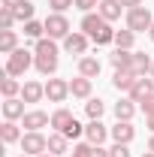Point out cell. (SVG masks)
<instances>
[{"label":"cell","mask_w":154,"mask_h":157,"mask_svg":"<svg viewBox=\"0 0 154 157\" xmlns=\"http://www.w3.org/2000/svg\"><path fill=\"white\" fill-rule=\"evenodd\" d=\"M12 12H15V21H30V18H33V12H37V6H33L30 0H24V3L15 6Z\"/></svg>","instance_id":"obj_30"},{"label":"cell","mask_w":154,"mask_h":157,"mask_svg":"<svg viewBox=\"0 0 154 157\" xmlns=\"http://www.w3.org/2000/svg\"><path fill=\"white\" fill-rule=\"evenodd\" d=\"M154 24V12L148 6H133L124 12V27H130L133 33H148Z\"/></svg>","instance_id":"obj_3"},{"label":"cell","mask_w":154,"mask_h":157,"mask_svg":"<svg viewBox=\"0 0 154 157\" xmlns=\"http://www.w3.org/2000/svg\"><path fill=\"white\" fill-rule=\"evenodd\" d=\"M21 3H24V0H0L3 9H15V6H21Z\"/></svg>","instance_id":"obj_37"},{"label":"cell","mask_w":154,"mask_h":157,"mask_svg":"<svg viewBox=\"0 0 154 157\" xmlns=\"http://www.w3.org/2000/svg\"><path fill=\"white\" fill-rule=\"evenodd\" d=\"M67 97H70V78L52 76L45 82V100L48 103H67Z\"/></svg>","instance_id":"obj_7"},{"label":"cell","mask_w":154,"mask_h":157,"mask_svg":"<svg viewBox=\"0 0 154 157\" xmlns=\"http://www.w3.org/2000/svg\"><path fill=\"white\" fill-rule=\"evenodd\" d=\"M142 157H154V151H148V148H145V151H142Z\"/></svg>","instance_id":"obj_42"},{"label":"cell","mask_w":154,"mask_h":157,"mask_svg":"<svg viewBox=\"0 0 154 157\" xmlns=\"http://www.w3.org/2000/svg\"><path fill=\"white\" fill-rule=\"evenodd\" d=\"M79 76L85 78H100V73H103V60L97 58V55H85V58H79Z\"/></svg>","instance_id":"obj_11"},{"label":"cell","mask_w":154,"mask_h":157,"mask_svg":"<svg viewBox=\"0 0 154 157\" xmlns=\"http://www.w3.org/2000/svg\"><path fill=\"white\" fill-rule=\"evenodd\" d=\"M148 151H154V133H151V139H148Z\"/></svg>","instance_id":"obj_41"},{"label":"cell","mask_w":154,"mask_h":157,"mask_svg":"<svg viewBox=\"0 0 154 157\" xmlns=\"http://www.w3.org/2000/svg\"><path fill=\"white\" fill-rule=\"evenodd\" d=\"M139 106H142V112H145V115H154V94H151V97H145Z\"/></svg>","instance_id":"obj_36"},{"label":"cell","mask_w":154,"mask_h":157,"mask_svg":"<svg viewBox=\"0 0 154 157\" xmlns=\"http://www.w3.org/2000/svg\"><path fill=\"white\" fill-rule=\"evenodd\" d=\"M73 121H76V115H73V112H70L67 106H58V109L52 112V124H48V127H52L55 133H64V130H67V127H70Z\"/></svg>","instance_id":"obj_18"},{"label":"cell","mask_w":154,"mask_h":157,"mask_svg":"<svg viewBox=\"0 0 154 157\" xmlns=\"http://www.w3.org/2000/svg\"><path fill=\"white\" fill-rule=\"evenodd\" d=\"M42 21H45V36L55 39V42H58V39L64 42V39L73 33V24H70V18H67L64 12H48Z\"/></svg>","instance_id":"obj_5"},{"label":"cell","mask_w":154,"mask_h":157,"mask_svg":"<svg viewBox=\"0 0 154 157\" xmlns=\"http://www.w3.org/2000/svg\"><path fill=\"white\" fill-rule=\"evenodd\" d=\"M12 27H15V12L0 6V30H12Z\"/></svg>","instance_id":"obj_32"},{"label":"cell","mask_w":154,"mask_h":157,"mask_svg":"<svg viewBox=\"0 0 154 157\" xmlns=\"http://www.w3.org/2000/svg\"><path fill=\"white\" fill-rule=\"evenodd\" d=\"M39 157H55V154H52V151H45V154H39Z\"/></svg>","instance_id":"obj_44"},{"label":"cell","mask_w":154,"mask_h":157,"mask_svg":"<svg viewBox=\"0 0 154 157\" xmlns=\"http://www.w3.org/2000/svg\"><path fill=\"white\" fill-rule=\"evenodd\" d=\"M154 67V60L145 55V52H133V63H130V70H133L136 76H148Z\"/></svg>","instance_id":"obj_25"},{"label":"cell","mask_w":154,"mask_h":157,"mask_svg":"<svg viewBox=\"0 0 154 157\" xmlns=\"http://www.w3.org/2000/svg\"><path fill=\"white\" fill-rule=\"evenodd\" d=\"M70 6H76V0H48V9L52 12H67Z\"/></svg>","instance_id":"obj_33"},{"label":"cell","mask_w":154,"mask_h":157,"mask_svg":"<svg viewBox=\"0 0 154 157\" xmlns=\"http://www.w3.org/2000/svg\"><path fill=\"white\" fill-rule=\"evenodd\" d=\"M88 42H91V39L85 36L82 30H73L70 36H67L64 42H60V48H64L67 55H76V58H85V55H88Z\"/></svg>","instance_id":"obj_8"},{"label":"cell","mask_w":154,"mask_h":157,"mask_svg":"<svg viewBox=\"0 0 154 157\" xmlns=\"http://www.w3.org/2000/svg\"><path fill=\"white\" fill-rule=\"evenodd\" d=\"M79 30L91 39L97 48H100V45H115V27L103 18L100 12H85L82 21H79Z\"/></svg>","instance_id":"obj_2"},{"label":"cell","mask_w":154,"mask_h":157,"mask_svg":"<svg viewBox=\"0 0 154 157\" xmlns=\"http://www.w3.org/2000/svg\"><path fill=\"white\" fill-rule=\"evenodd\" d=\"M145 127H148V130L154 133V115H145Z\"/></svg>","instance_id":"obj_40"},{"label":"cell","mask_w":154,"mask_h":157,"mask_svg":"<svg viewBox=\"0 0 154 157\" xmlns=\"http://www.w3.org/2000/svg\"><path fill=\"white\" fill-rule=\"evenodd\" d=\"M48 151L55 157H64V154H70V139L64 136V133H48Z\"/></svg>","instance_id":"obj_22"},{"label":"cell","mask_w":154,"mask_h":157,"mask_svg":"<svg viewBox=\"0 0 154 157\" xmlns=\"http://www.w3.org/2000/svg\"><path fill=\"white\" fill-rule=\"evenodd\" d=\"M0 94H3V100H9V97H21V82L15 76H0Z\"/></svg>","instance_id":"obj_23"},{"label":"cell","mask_w":154,"mask_h":157,"mask_svg":"<svg viewBox=\"0 0 154 157\" xmlns=\"http://www.w3.org/2000/svg\"><path fill=\"white\" fill-rule=\"evenodd\" d=\"M124 3V9H133V6H142V0H121Z\"/></svg>","instance_id":"obj_39"},{"label":"cell","mask_w":154,"mask_h":157,"mask_svg":"<svg viewBox=\"0 0 154 157\" xmlns=\"http://www.w3.org/2000/svg\"><path fill=\"white\" fill-rule=\"evenodd\" d=\"M18 45V30H0V55H12Z\"/></svg>","instance_id":"obj_26"},{"label":"cell","mask_w":154,"mask_h":157,"mask_svg":"<svg viewBox=\"0 0 154 157\" xmlns=\"http://www.w3.org/2000/svg\"><path fill=\"white\" fill-rule=\"evenodd\" d=\"M148 39H151V42H154V24H151V30H148Z\"/></svg>","instance_id":"obj_43"},{"label":"cell","mask_w":154,"mask_h":157,"mask_svg":"<svg viewBox=\"0 0 154 157\" xmlns=\"http://www.w3.org/2000/svg\"><path fill=\"white\" fill-rule=\"evenodd\" d=\"M42 36H45V21H37V18L24 21V39L37 42V39H42Z\"/></svg>","instance_id":"obj_28"},{"label":"cell","mask_w":154,"mask_h":157,"mask_svg":"<svg viewBox=\"0 0 154 157\" xmlns=\"http://www.w3.org/2000/svg\"><path fill=\"white\" fill-rule=\"evenodd\" d=\"M48 124H52V115L42 112V109H30L27 115L21 118V127H24V130H42V127H48Z\"/></svg>","instance_id":"obj_13"},{"label":"cell","mask_w":154,"mask_h":157,"mask_svg":"<svg viewBox=\"0 0 154 157\" xmlns=\"http://www.w3.org/2000/svg\"><path fill=\"white\" fill-rule=\"evenodd\" d=\"M70 157H76V154H70Z\"/></svg>","instance_id":"obj_46"},{"label":"cell","mask_w":154,"mask_h":157,"mask_svg":"<svg viewBox=\"0 0 154 157\" xmlns=\"http://www.w3.org/2000/svg\"><path fill=\"white\" fill-rule=\"evenodd\" d=\"M136 45V33L130 27H124V30H115V48H127V52H133Z\"/></svg>","instance_id":"obj_29"},{"label":"cell","mask_w":154,"mask_h":157,"mask_svg":"<svg viewBox=\"0 0 154 157\" xmlns=\"http://www.w3.org/2000/svg\"><path fill=\"white\" fill-rule=\"evenodd\" d=\"M64 136L70 139V142H73V139H82V136H85V124H82V121L76 118V121H73V124L64 130Z\"/></svg>","instance_id":"obj_31"},{"label":"cell","mask_w":154,"mask_h":157,"mask_svg":"<svg viewBox=\"0 0 154 157\" xmlns=\"http://www.w3.org/2000/svg\"><path fill=\"white\" fill-rule=\"evenodd\" d=\"M109 136H112V142L130 145V142L136 139V127H133V121H115V124L109 127Z\"/></svg>","instance_id":"obj_9"},{"label":"cell","mask_w":154,"mask_h":157,"mask_svg":"<svg viewBox=\"0 0 154 157\" xmlns=\"http://www.w3.org/2000/svg\"><path fill=\"white\" fill-rule=\"evenodd\" d=\"M0 109H3V121H21V118L27 115V109H24V100L21 97H9L0 103Z\"/></svg>","instance_id":"obj_10"},{"label":"cell","mask_w":154,"mask_h":157,"mask_svg":"<svg viewBox=\"0 0 154 157\" xmlns=\"http://www.w3.org/2000/svg\"><path fill=\"white\" fill-rule=\"evenodd\" d=\"M85 115H88V121H103V115H106V100H100V97L85 100Z\"/></svg>","instance_id":"obj_24"},{"label":"cell","mask_w":154,"mask_h":157,"mask_svg":"<svg viewBox=\"0 0 154 157\" xmlns=\"http://www.w3.org/2000/svg\"><path fill=\"white\" fill-rule=\"evenodd\" d=\"M97 12H100L103 18L109 21V24H112V21H118L121 15H124V12H127V9H124V3H121V0H100Z\"/></svg>","instance_id":"obj_17"},{"label":"cell","mask_w":154,"mask_h":157,"mask_svg":"<svg viewBox=\"0 0 154 157\" xmlns=\"http://www.w3.org/2000/svg\"><path fill=\"white\" fill-rule=\"evenodd\" d=\"M109 63H112L115 70H130V63H133V52H127V48H115V52L109 55Z\"/></svg>","instance_id":"obj_27"},{"label":"cell","mask_w":154,"mask_h":157,"mask_svg":"<svg viewBox=\"0 0 154 157\" xmlns=\"http://www.w3.org/2000/svg\"><path fill=\"white\" fill-rule=\"evenodd\" d=\"M100 0H76V9L79 12H97Z\"/></svg>","instance_id":"obj_35"},{"label":"cell","mask_w":154,"mask_h":157,"mask_svg":"<svg viewBox=\"0 0 154 157\" xmlns=\"http://www.w3.org/2000/svg\"><path fill=\"white\" fill-rule=\"evenodd\" d=\"M91 91H94V78H85V76L70 78V97L73 100H91Z\"/></svg>","instance_id":"obj_15"},{"label":"cell","mask_w":154,"mask_h":157,"mask_svg":"<svg viewBox=\"0 0 154 157\" xmlns=\"http://www.w3.org/2000/svg\"><path fill=\"white\" fill-rule=\"evenodd\" d=\"M109 157H130V145L112 142V148H109Z\"/></svg>","instance_id":"obj_34"},{"label":"cell","mask_w":154,"mask_h":157,"mask_svg":"<svg viewBox=\"0 0 154 157\" xmlns=\"http://www.w3.org/2000/svg\"><path fill=\"white\" fill-rule=\"evenodd\" d=\"M106 139H109V127H106L103 121H88V124H85V142L103 145Z\"/></svg>","instance_id":"obj_14"},{"label":"cell","mask_w":154,"mask_h":157,"mask_svg":"<svg viewBox=\"0 0 154 157\" xmlns=\"http://www.w3.org/2000/svg\"><path fill=\"white\" fill-rule=\"evenodd\" d=\"M21 136H24V133H21V127L15 121H3V124H0V142H3V145H15V142H21Z\"/></svg>","instance_id":"obj_20"},{"label":"cell","mask_w":154,"mask_h":157,"mask_svg":"<svg viewBox=\"0 0 154 157\" xmlns=\"http://www.w3.org/2000/svg\"><path fill=\"white\" fill-rule=\"evenodd\" d=\"M60 67V45L55 42V39L42 36L33 42V70H37L39 76L52 78L55 73H58Z\"/></svg>","instance_id":"obj_1"},{"label":"cell","mask_w":154,"mask_h":157,"mask_svg":"<svg viewBox=\"0 0 154 157\" xmlns=\"http://www.w3.org/2000/svg\"><path fill=\"white\" fill-rule=\"evenodd\" d=\"M30 67H33V52H27V48L21 45V48H15L12 55H6V67H3V73L18 78V76H24Z\"/></svg>","instance_id":"obj_4"},{"label":"cell","mask_w":154,"mask_h":157,"mask_svg":"<svg viewBox=\"0 0 154 157\" xmlns=\"http://www.w3.org/2000/svg\"><path fill=\"white\" fill-rule=\"evenodd\" d=\"M94 157H109V148H103V145H94Z\"/></svg>","instance_id":"obj_38"},{"label":"cell","mask_w":154,"mask_h":157,"mask_svg":"<svg viewBox=\"0 0 154 157\" xmlns=\"http://www.w3.org/2000/svg\"><path fill=\"white\" fill-rule=\"evenodd\" d=\"M148 76H151V78H154V67H151V73H148Z\"/></svg>","instance_id":"obj_45"},{"label":"cell","mask_w":154,"mask_h":157,"mask_svg":"<svg viewBox=\"0 0 154 157\" xmlns=\"http://www.w3.org/2000/svg\"><path fill=\"white\" fill-rule=\"evenodd\" d=\"M21 151L24 154H30V157H39V154H45L48 151V136H42L39 130H24V136H21Z\"/></svg>","instance_id":"obj_6"},{"label":"cell","mask_w":154,"mask_h":157,"mask_svg":"<svg viewBox=\"0 0 154 157\" xmlns=\"http://www.w3.org/2000/svg\"><path fill=\"white\" fill-rule=\"evenodd\" d=\"M21 100H24V103H39V100H45V82L27 78V82L21 85Z\"/></svg>","instance_id":"obj_12"},{"label":"cell","mask_w":154,"mask_h":157,"mask_svg":"<svg viewBox=\"0 0 154 157\" xmlns=\"http://www.w3.org/2000/svg\"><path fill=\"white\" fill-rule=\"evenodd\" d=\"M136 73L133 70H115V76H112V88L115 91H121V94H130V88L136 85Z\"/></svg>","instance_id":"obj_19"},{"label":"cell","mask_w":154,"mask_h":157,"mask_svg":"<svg viewBox=\"0 0 154 157\" xmlns=\"http://www.w3.org/2000/svg\"><path fill=\"white\" fill-rule=\"evenodd\" d=\"M151 94H154V78H151V76H139V78H136V85L130 88V94H127V97L133 100V103H142V100L151 97Z\"/></svg>","instance_id":"obj_16"},{"label":"cell","mask_w":154,"mask_h":157,"mask_svg":"<svg viewBox=\"0 0 154 157\" xmlns=\"http://www.w3.org/2000/svg\"><path fill=\"white\" fill-rule=\"evenodd\" d=\"M112 112H115V121H133V115H136V103L130 97H121L112 106Z\"/></svg>","instance_id":"obj_21"}]
</instances>
